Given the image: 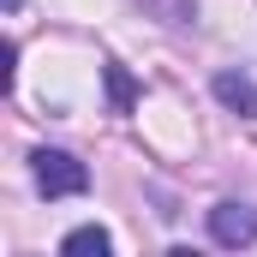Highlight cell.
<instances>
[{"label":"cell","mask_w":257,"mask_h":257,"mask_svg":"<svg viewBox=\"0 0 257 257\" xmlns=\"http://www.w3.org/2000/svg\"><path fill=\"white\" fill-rule=\"evenodd\" d=\"M30 174H36V186L48 197H78L90 186V168H84L78 156H66V150H36V156H30Z\"/></svg>","instance_id":"obj_1"},{"label":"cell","mask_w":257,"mask_h":257,"mask_svg":"<svg viewBox=\"0 0 257 257\" xmlns=\"http://www.w3.org/2000/svg\"><path fill=\"white\" fill-rule=\"evenodd\" d=\"M209 239L215 245H251L257 239V209H245V203H215L209 209Z\"/></svg>","instance_id":"obj_2"},{"label":"cell","mask_w":257,"mask_h":257,"mask_svg":"<svg viewBox=\"0 0 257 257\" xmlns=\"http://www.w3.org/2000/svg\"><path fill=\"white\" fill-rule=\"evenodd\" d=\"M215 102L227 108V114H239V120H257V84L245 78V72H215Z\"/></svg>","instance_id":"obj_3"},{"label":"cell","mask_w":257,"mask_h":257,"mask_svg":"<svg viewBox=\"0 0 257 257\" xmlns=\"http://www.w3.org/2000/svg\"><path fill=\"white\" fill-rule=\"evenodd\" d=\"M60 251H66V257H108V251H114V239H108V227L90 221V227H72V233H66Z\"/></svg>","instance_id":"obj_4"},{"label":"cell","mask_w":257,"mask_h":257,"mask_svg":"<svg viewBox=\"0 0 257 257\" xmlns=\"http://www.w3.org/2000/svg\"><path fill=\"white\" fill-rule=\"evenodd\" d=\"M108 96H114V108H120V114L138 102V84L126 78V66H114V60H108Z\"/></svg>","instance_id":"obj_5"}]
</instances>
